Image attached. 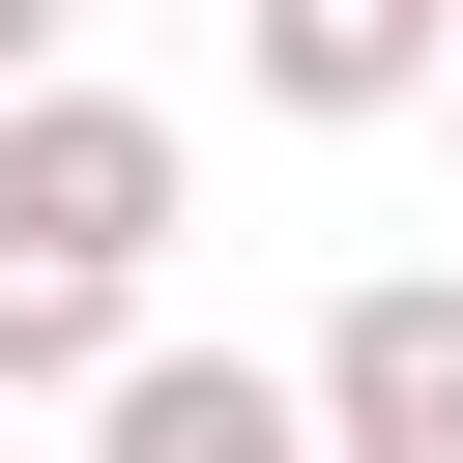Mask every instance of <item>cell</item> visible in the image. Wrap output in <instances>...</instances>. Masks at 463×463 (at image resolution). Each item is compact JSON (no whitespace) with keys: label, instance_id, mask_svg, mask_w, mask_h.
Instances as JSON below:
<instances>
[{"label":"cell","instance_id":"obj_2","mask_svg":"<svg viewBox=\"0 0 463 463\" xmlns=\"http://www.w3.org/2000/svg\"><path fill=\"white\" fill-rule=\"evenodd\" d=\"M289 405H318V463H463V260H376V289H318Z\"/></svg>","mask_w":463,"mask_h":463},{"label":"cell","instance_id":"obj_1","mask_svg":"<svg viewBox=\"0 0 463 463\" xmlns=\"http://www.w3.org/2000/svg\"><path fill=\"white\" fill-rule=\"evenodd\" d=\"M174 203H203L174 87H29V116H0V260H87V289H145V260H174Z\"/></svg>","mask_w":463,"mask_h":463},{"label":"cell","instance_id":"obj_6","mask_svg":"<svg viewBox=\"0 0 463 463\" xmlns=\"http://www.w3.org/2000/svg\"><path fill=\"white\" fill-rule=\"evenodd\" d=\"M29 87H87V0H0V116H29Z\"/></svg>","mask_w":463,"mask_h":463},{"label":"cell","instance_id":"obj_7","mask_svg":"<svg viewBox=\"0 0 463 463\" xmlns=\"http://www.w3.org/2000/svg\"><path fill=\"white\" fill-rule=\"evenodd\" d=\"M434 116H463V87H434Z\"/></svg>","mask_w":463,"mask_h":463},{"label":"cell","instance_id":"obj_5","mask_svg":"<svg viewBox=\"0 0 463 463\" xmlns=\"http://www.w3.org/2000/svg\"><path fill=\"white\" fill-rule=\"evenodd\" d=\"M145 376V289H87V260H0V405H116Z\"/></svg>","mask_w":463,"mask_h":463},{"label":"cell","instance_id":"obj_3","mask_svg":"<svg viewBox=\"0 0 463 463\" xmlns=\"http://www.w3.org/2000/svg\"><path fill=\"white\" fill-rule=\"evenodd\" d=\"M232 87L318 116V145H347V116H434V87H463V0H232Z\"/></svg>","mask_w":463,"mask_h":463},{"label":"cell","instance_id":"obj_4","mask_svg":"<svg viewBox=\"0 0 463 463\" xmlns=\"http://www.w3.org/2000/svg\"><path fill=\"white\" fill-rule=\"evenodd\" d=\"M87 463H318V405H289V347H174L145 318V376L87 405Z\"/></svg>","mask_w":463,"mask_h":463}]
</instances>
